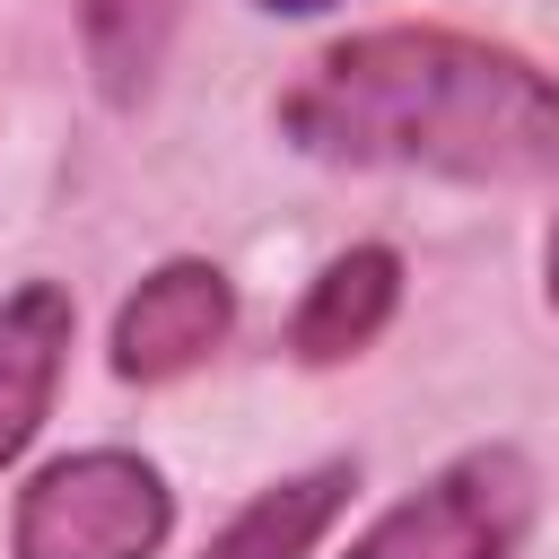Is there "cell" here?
I'll list each match as a JSON object with an SVG mask.
<instances>
[{"label":"cell","instance_id":"obj_6","mask_svg":"<svg viewBox=\"0 0 559 559\" xmlns=\"http://www.w3.org/2000/svg\"><path fill=\"white\" fill-rule=\"evenodd\" d=\"M393 297H402V253L349 245V253H332V262L314 271V288H306V306H297V323H288V349H297L306 367L358 358V349L384 332Z\"/></svg>","mask_w":559,"mask_h":559},{"label":"cell","instance_id":"obj_8","mask_svg":"<svg viewBox=\"0 0 559 559\" xmlns=\"http://www.w3.org/2000/svg\"><path fill=\"white\" fill-rule=\"evenodd\" d=\"M175 9L183 0H79V44H87V70L114 105L148 96V79L166 61V35H175Z\"/></svg>","mask_w":559,"mask_h":559},{"label":"cell","instance_id":"obj_7","mask_svg":"<svg viewBox=\"0 0 559 559\" xmlns=\"http://www.w3.org/2000/svg\"><path fill=\"white\" fill-rule=\"evenodd\" d=\"M349 489H358L349 463H314V472H297V480H271L253 507H236V515L210 533L201 559H306V550L332 533V515L349 507Z\"/></svg>","mask_w":559,"mask_h":559},{"label":"cell","instance_id":"obj_2","mask_svg":"<svg viewBox=\"0 0 559 559\" xmlns=\"http://www.w3.org/2000/svg\"><path fill=\"white\" fill-rule=\"evenodd\" d=\"M166 524H175L166 472L122 445H87L17 489L9 559H157Z\"/></svg>","mask_w":559,"mask_h":559},{"label":"cell","instance_id":"obj_4","mask_svg":"<svg viewBox=\"0 0 559 559\" xmlns=\"http://www.w3.org/2000/svg\"><path fill=\"white\" fill-rule=\"evenodd\" d=\"M236 332V288L218 262H157L122 314H114V376L122 384H175Z\"/></svg>","mask_w":559,"mask_h":559},{"label":"cell","instance_id":"obj_10","mask_svg":"<svg viewBox=\"0 0 559 559\" xmlns=\"http://www.w3.org/2000/svg\"><path fill=\"white\" fill-rule=\"evenodd\" d=\"M550 306H559V218H550Z\"/></svg>","mask_w":559,"mask_h":559},{"label":"cell","instance_id":"obj_5","mask_svg":"<svg viewBox=\"0 0 559 559\" xmlns=\"http://www.w3.org/2000/svg\"><path fill=\"white\" fill-rule=\"evenodd\" d=\"M70 288L61 280H26L0 297V463H17L61 393L70 367Z\"/></svg>","mask_w":559,"mask_h":559},{"label":"cell","instance_id":"obj_1","mask_svg":"<svg viewBox=\"0 0 559 559\" xmlns=\"http://www.w3.org/2000/svg\"><path fill=\"white\" fill-rule=\"evenodd\" d=\"M288 148L445 183H559V79L445 26H376L280 96Z\"/></svg>","mask_w":559,"mask_h":559},{"label":"cell","instance_id":"obj_3","mask_svg":"<svg viewBox=\"0 0 559 559\" xmlns=\"http://www.w3.org/2000/svg\"><path fill=\"white\" fill-rule=\"evenodd\" d=\"M524 524H533V463L515 445H472L428 489L384 507L349 559H515Z\"/></svg>","mask_w":559,"mask_h":559},{"label":"cell","instance_id":"obj_9","mask_svg":"<svg viewBox=\"0 0 559 559\" xmlns=\"http://www.w3.org/2000/svg\"><path fill=\"white\" fill-rule=\"evenodd\" d=\"M253 9H271V17H314V9H341V0H253Z\"/></svg>","mask_w":559,"mask_h":559}]
</instances>
